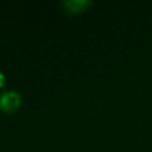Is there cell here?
<instances>
[{
  "label": "cell",
  "mask_w": 152,
  "mask_h": 152,
  "mask_svg": "<svg viewBox=\"0 0 152 152\" xmlns=\"http://www.w3.org/2000/svg\"><path fill=\"white\" fill-rule=\"evenodd\" d=\"M1 84H3V74L0 72V86H1Z\"/></svg>",
  "instance_id": "3"
},
{
  "label": "cell",
  "mask_w": 152,
  "mask_h": 152,
  "mask_svg": "<svg viewBox=\"0 0 152 152\" xmlns=\"http://www.w3.org/2000/svg\"><path fill=\"white\" fill-rule=\"evenodd\" d=\"M19 103H20V96L15 91H5L0 96V107L5 111L13 110Z\"/></svg>",
  "instance_id": "1"
},
{
  "label": "cell",
  "mask_w": 152,
  "mask_h": 152,
  "mask_svg": "<svg viewBox=\"0 0 152 152\" xmlns=\"http://www.w3.org/2000/svg\"><path fill=\"white\" fill-rule=\"evenodd\" d=\"M89 4V0H64L63 5L71 12H77Z\"/></svg>",
  "instance_id": "2"
}]
</instances>
